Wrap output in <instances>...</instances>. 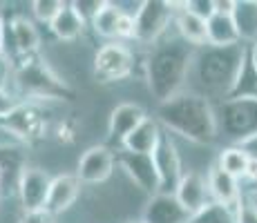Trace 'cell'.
Wrapping results in <instances>:
<instances>
[{"instance_id": "f35d334b", "label": "cell", "mask_w": 257, "mask_h": 223, "mask_svg": "<svg viewBox=\"0 0 257 223\" xmlns=\"http://www.w3.org/2000/svg\"><path fill=\"white\" fill-rule=\"evenodd\" d=\"M0 199H3V183H0Z\"/></svg>"}, {"instance_id": "d6a6232c", "label": "cell", "mask_w": 257, "mask_h": 223, "mask_svg": "<svg viewBox=\"0 0 257 223\" xmlns=\"http://www.w3.org/2000/svg\"><path fill=\"white\" fill-rule=\"evenodd\" d=\"M235 223H257V203L241 199L235 210Z\"/></svg>"}, {"instance_id": "1f68e13d", "label": "cell", "mask_w": 257, "mask_h": 223, "mask_svg": "<svg viewBox=\"0 0 257 223\" xmlns=\"http://www.w3.org/2000/svg\"><path fill=\"white\" fill-rule=\"evenodd\" d=\"M21 103H23V98L16 96L12 89H0V121H5Z\"/></svg>"}, {"instance_id": "4316f807", "label": "cell", "mask_w": 257, "mask_h": 223, "mask_svg": "<svg viewBox=\"0 0 257 223\" xmlns=\"http://www.w3.org/2000/svg\"><path fill=\"white\" fill-rule=\"evenodd\" d=\"M188 223H235V210L210 201L208 205L201 207L197 214H192Z\"/></svg>"}, {"instance_id": "ffe728a7", "label": "cell", "mask_w": 257, "mask_h": 223, "mask_svg": "<svg viewBox=\"0 0 257 223\" xmlns=\"http://www.w3.org/2000/svg\"><path fill=\"white\" fill-rule=\"evenodd\" d=\"M175 29L177 36L190 47L201 49L208 45V29H206V21L188 12L184 3H177V14H175Z\"/></svg>"}, {"instance_id": "74e56055", "label": "cell", "mask_w": 257, "mask_h": 223, "mask_svg": "<svg viewBox=\"0 0 257 223\" xmlns=\"http://www.w3.org/2000/svg\"><path fill=\"white\" fill-rule=\"evenodd\" d=\"M248 49H250V58H253V65H255V69H257V43L248 45Z\"/></svg>"}, {"instance_id": "d6986e66", "label": "cell", "mask_w": 257, "mask_h": 223, "mask_svg": "<svg viewBox=\"0 0 257 223\" xmlns=\"http://www.w3.org/2000/svg\"><path fill=\"white\" fill-rule=\"evenodd\" d=\"M161 134H164V127L159 125V121H157L155 116H148L139 127H135V130L123 138L121 150L132 152V154H152L161 138Z\"/></svg>"}, {"instance_id": "cb8c5ba5", "label": "cell", "mask_w": 257, "mask_h": 223, "mask_svg": "<svg viewBox=\"0 0 257 223\" xmlns=\"http://www.w3.org/2000/svg\"><path fill=\"white\" fill-rule=\"evenodd\" d=\"M85 27L87 25L81 21V16H78L76 12H74L72 3L63 5V9H61V14L56 16V21L49 25L52 34L61 43H72V41H76V38H81L83 32H85Z\"/></svg>"}, {"instance_id": "5b68a950", "label": "cell", "mask_w": 257, "mask_h": 223, "mask_svg": "<svg viewBox=\"0 0 257 223\" xmlns=\"http://www.w3.org/2000/svg\"><path fill=\"white\" fill-rule=\"evenodd\" d=\"M135 52L125 43H105L94 54V76L101 83H121L135 72Z\"/></svg>"}, {"instance_id": "4dcf8cb0", "label": "cell", "mask_w": 257, "mask_h": 223, "mask_svg": "<svg viewBox=\"0 0 257 223\" xmlns=\"http://www.w3.org/2000/svg\"><path fill=\"white\" fill-rule=\"evenodd\" d=\"M184 7L188 9V12L195 14V16L204 18L206 23H208V18L217 12V9H215V0H188V3H184Z\"/></svg>"}, {"instance_id": "2e32d148", "label": "cell", "mask_w": 257, "mask_h": 223, "mask_svg": "<svg viewBox=\"0 0 257 223\" xmlns=\"http://www.w3.org/2000/svg\"><path fill=\"white\" fill-rule=\"evenodd\" d=\"M146 118L148 114L139 103H118L107 118V136H110V141H116L121 145L123 138L135 127H139Z\"/></svg>"}, {"instance_id": "3957f363", "label": "cell", "mask_w": 257, "mask_h": 223, "mask_svg": "<svg viewBox=\"0 0 257 223\" xmlns=\"http://www.w3.org/2000/svg\"><path fill=\"white\" fill-rule=\"evenodd\" d=\"M246 45H235V47H206L197 49L195 61H192V72L199 81L204 96H217L224 101L228 89L233 87V81L239 72V65L244 61Z\"/></svg>"}, {"instance_id": "7c38bea8", "label": "cell", "mask_w": 257, "mask_h": 223, "mask_svg": "<svg viewBox=\"0 0 257 223\" xmlns=\"http://www.w3.org/2000/svg\"><path fill=\"white\" fill-rule=\"evenodd\" d=\"M52 178L54 176H49L41 167H32V165L25 167L16 185V194L21 199L23 212L45 210L49 187H52Z\"/></svg>"}, {"instance_id": "e575fe53", "label": "cell", "mask_w": 257, "mask_h": 223, "mask_svg": "<svg viewBox=\"0 0 257 223\" xmlns=\"http://www.w3.org/2000/svg\"><path fill=\"white\" fill-rule=\"evenodd\" d=\"M18 223H56V216L49 210H34V212H23Z\"/></svg>"}, {"instance_id": "d590c367", "label": "cell", "mask_w": 257, "mask_h": 223, "mask_svg": "<svg viewBox=\"0 0 257 223\" xmlns=\"http://www.w3.org/2000/svg\"><path fill=\"white\" fill-rule=\"evenodd\" d=\"M9 81H14V63L0 54V89H9Z\"/></svg>"}, {"instance_id": "8fae6325", "label": "cell", "mask_w": 257, "mask_h": 223, "mask_svg": "<svg viewBox=\"0 0 257 223\" xmlns=\"http://www.w3.org/2000/svg\"><path fill=\"white\" fill-rule=\"evenodd\" d=\"M116 165L114 152L107 145H92L83 152L76 165V176L83 185H98L112 176Z\"/></svg>"}, {"instance_id": "277c9868", "label": "cell", "mask_w": 257, "mask_h": 223, "mask_svg": "<svg viewBox=\"0 0 257 223\" xmlns=\"http://www.w3.org/2000/svg\"><path fill=\"white\" fill-rule=\"evenodd\" d=\"M14 83L23 101H70L72 89L38 54L14 61Z\"/></svg>"}, {"instance_id": "4fadbf2b", "label": "cell", "mask_w": 257, "mask_h": 223, "mask_svg": "<svg viewBox=\"0 0 257 223\" xmlns=\"http://www.w3.org/2000/svg\"><path fill=\"white\" fill-rule=\"evenodd\" d=\"M116 163L123 167L130 181L139 187L141 192L155 196L161 192V183H159V174H157L155 161L152 154H132V152L121 150L116 156Z\"/></svg>"}, {"instance_id": "6da1fadb", "label": "cell", "mask_w": 257, "mask_h": 223, "mask_svg": "<svg viewBox=\"0 0 257 223\" xmlns=\"http://www.w3.org/2000/svg\"><path fill=\"white\" fill-rule=\"evenodd\" d=\"M155 118L168 134H177L197 145L215 143L219 132V121L212 101L195 89H184L170 101L159 103Z\"/></svg>"}, {"instance_id": "ba28073f", "label": "cell", "mask_w": 257, "mask_h": 223, "mask_svg": "<svg viewBox=\"0 0 257 223\" xmlns=\"http://www.w3.org/2000/svg\"><path fill=\"white\" fill-rule=\"evenodd\" d=\"M0 127L7 134H12V138L16 141L34 143L45 136V112H43L41 103L23 101L5 121H0Z\"/></svg>"}, {"instance_id": "44dd1931", "label": "cell", "mask_w": 257, "mask_h": 223, "mask_svg": "<svg viewBox=\"0 0 257 223\" xmlns=\"http://www.w3.org/2000/svg\"><path fill=\"white\" fill-rule=\"evenodd\" d=\"M224 101H257V69L250 58L248 45H246L244 61H241L239 72L233 81V87L228 89Z\"/></svg>"}, {"instance_id": "f546056e", "label": "cell", "mask_w": 257, "mask_h": 223, "mask_svg": "<svg viewBox=\"0 0 257 223\" xmlns=\"http://www.w3.org/2000/svg\"><path fill=\"white\" fill-rule=\"evenodd\" d=\"M137 38V23H135V16L130 14H123L121 12V21H118V27H116V41L123 43V41H132Z\"/></svg>"}, {"instance_id": "ab89813d", "label": "cell", "mask_w": 257, "mask_h": 223, "mask_svg": "<svg viewBox=\"0 0 257 223\" xmlns=\"http://www.w3.org/2000/svg\"><path fill=\"white\" fill-rule=\"evenodd\" d=\"M127 223H141V221H127Z\"/></svg>"}, {"instance_id": "e0dca14e", "label": "cell", "mask_w": 257, "mask_h": 223, "mask_svg": "<svg viewBox=\"0 0 257 223\" xmlns=\"http://www.w3.org/2000/svg\"><path fill=\"white\" fill-rule=\"evenodd\" d=\"M208 190L210 199L224 207L237 210V205L241 203V181L235 176H230L228 172H224L219 165H212L208 172Z\"/></svg>"}, {"instance_id": "484cf974", "label": "cell", "mask_w": 257, "mask_h": 223, "mask_svg": "<svg viewBox=\"0 0 257 223\" xmlns=\"http://www.w3.org/2000/svg\"><path fill=\"white\" fill-rule=\"evenodd\" d=\"M248 163H250L248 156H246L237 145L224 147V150L219 152V158H217V165H219L224 172H228L230 176L239 178V181L244 178L246 170H248Z\"/></svg>"}, {"instance_id": "83f0119b", "label": "cell", "mask_w": 257, "mask_h": 223, "mask_svg": "<svg viewBox=\"0 0 257 223\" xmlns=\"http://www.w3.org/2000/svg\"><path fill=\"white\" fill-rule=\"evenodd\" d=\"M63 5L65 3H61V0H36V3H32V14L38 23L52 25L58 14H61Z\"/></svg>"}, {"instance_id": "f1b7e54d", "label": "cell", "mask_w": 257, "mask_h": 223, "mask_svg": "<svg viewBox=\"0 0 257 223\" xmlns=\"http://www.w3.org/2000/svg\"><path fill=\"white\" fill-rule=\"evenodd\" d=\"M103 5H105V0H74L72 7H74V12L81 16V21L90 27V23L96 18V14L103 9Z\"/></svg>"}, {"instance_id": "9c48e42d", "label": "cell", "mask_w": 257, "mask_h": 223, "mask_svg": "<svg viewBox=\"0 0 257 223\" xmlns=\"http://www.w3.org/2000/svg\"><path fill=\"white\" fill-rule=\"evenodd\" d=\"M217 121L233 143L239 141L257 132V101H221L217 107Z\"/></svg>"}, {"instance_id": "8d00e7d4", "label": "cell", "mask_w": 257, "mask_h": 223, "mask_svg": "<svg viewBox=\"0 0 257 223\" xmlns=\"http://www.w3.org/2000/svg\"><path fill=\"white\" fill-rule=\"evenodd\" d=\"M3 47H5V18L0 16V54H3Z\"/></svg>"}, {"instance_id": "9a60e30c", "label": "cell", "mask_w": 257, "mask_h": 223, "mask_svg": "<svg viewBox=\"0 0 257 223\" xmlns=\"http://www.w3.org/2000/svg\"><path fill=\"white\" fill-rule=\"evenodd\" d=\"M177 201L188 210V214H197L201 207H206L210 199V190H208V178L201 176L199 172H184L179 185L175 190Z\"/></svg>"}, {"instance_id": "7402d4cb", "label": "cell", "mask_w": 257, "mask_h": 223, "mask_svg": "<svg viewBox=\"0 0 257 223\" xmlns=\"http://www.w3.org/2000/svg\"><path fill=\"white\" fill-rule=\"evenodd\" d=\"M208 29V45L210 47H235V45H244L237 34L233 14H221L215 12L206 23Z\"/></svg>"}, {"instance_id": "603a6c76", "label": "cell", "mask_w": 257, "mask_h": 223, "mask_svg": "<svg viewBox=\"0 0 257 223\" xmlns=\"http://www.w3.org/2000/svg\"><path fill=\"white\" fill-rule=\"evenodd\" d=\"M233 21L241 43H257V0H235Z\"/></svg>"}, {"instance_id": "7a4b0ae2", "label": "cell", "mask_w": 257, "mask_h": 223, "mask_svg": "<svg viewBox=\"0 0 257 223\" xmlns=\"http://www.w3.org/2000/svg\"><path fill=\"white\" fill-rule=\"evenodd\" d=\"M195 52L197 49L184 43L179 36L175 41H159L150 49L143 69H146L148 89L157 98V105L170 101L186 89L188 74L192 72Z\"/></svg>"}, {"instance_id": "52a82bcc", "label": "cell", "mask_w": 257, "mask_h": 223, "mask_svg": "<svg viewBox=\"0 0 257 223\" xmlns=\"http://www.w3.org/2000/svg\"><path fill=\"white\" fill-rule=\"evenodd\" d=\"M41 47V34L32 18L16 14L5 21V47L3 54L9 61H18L23 56H34Z\"/></svg>"}, {"instance_id": "836d02e7", "label": "cell", "mask_w": 257, "mask_h": 223, "mask_svg": "<svg viewBox=\"0 0 257 223\" xmlns=\"http://www.w3.org/2000/svg\"><path fill=\"white\" fill-rule=\"evenodd\" d=\"M233 145L239 147V150L248 156V161H257V132L248 134V136H244V138H239V141H235Z\"/></svg>"}, {"instance_id": "d4e9b609", "label": "cell", "mask_w": 257, "mask_h": 223, "mask_svg": "<svg viewBox=\"0 0 257 223\" xmlns=\"http://www.w3.org/2000/svg\"><path fill=\"white\" fill-rule=\"evenodd\" d=\"M121 21V9L116 7V3H105L103 9L96 14V18L90 23V27L94 29V34L105 41L114 43L116 41V27Z\"/></svg>"}, {"instance_id": "30bf717a", "label": "cell", "mask_w": 257, "mask_h": 223, "mask_svg": "<svg viewBox=\"0 0 257 223\" xmlns=\"http://www.w3.org/2000/svg\"><path fill=\"white\" fill-rule=\"evenodd\" d=\"M152 161H155L157 174H159L161 192L175 194L177 185H179L181 176H184V165H181V156H179L175 141H172V136L166 130L161 134L155 152H152Z\"/></svg>"}, {"instance_id": "8992f818", "label": "cell", "mask_w": 257, "mask_h": 223, "mask_svg": "<svg viewBox=\"0 0 257 223\" xmlns=\"http://www.w3.org/2000/svg\"><path fill=\"white\" fill-rule=\"evenodd\" d=\"M177 3H164V0H143L139 14L135 16L137 38L143 45H157L166 36L168 27L175 25Z\"/></svg>"}, {"instance_id": "5bb4252c", "label": "cell", "mask_w": 257, "mask_h": 223, "mask_svg": "<svg viewBox=\"0 0 257 223\" xmlns=\"http://www.w3.org/2000/svg\"><path fill=\"white\" fill-rule=\"evenodd\" d=\"M190 214L175 194L168 192H159V194L150 196L143 207L141 223H188Z\"/></svg>"}, {"instance_id": "ac0fdd59", "label": "cell", "mask_w": 257, "mask_h": 223, "mask_svg": "<svg viewBox=\"0 0 257 223\" xmlns=\"http://www.w3.org/2000/svg\"><path fill=\"white\" fill-rule=\"evenodd\" d=\"M81 185L76 174H58L52 178V187H49V196H47V207L54 216L67 212L70 207L76 203L78 194H81Z\"/></svg>"}]
</instances>
